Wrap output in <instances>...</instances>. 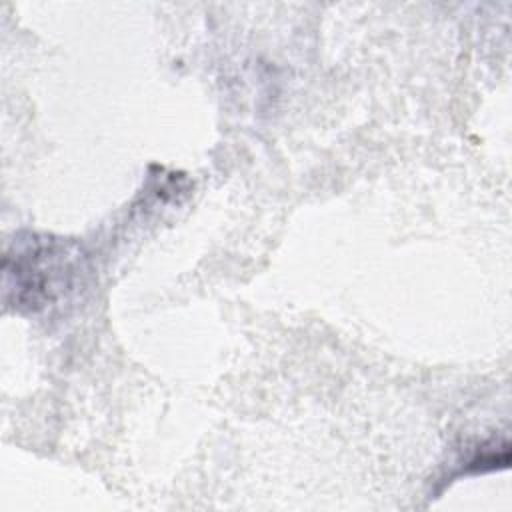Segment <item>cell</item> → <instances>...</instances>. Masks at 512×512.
<instances>
[{
  "label": "cell",
  "mask_w": 512,
  "mask_h": 512,
  "mask_svg": "<svg viewBox=\"0 0 512 512\" xmlns=\"http://www.w3.org/2000/svg\"><path fill=\"white\" fill-rule=\"evenodd\" d=\"M4 300L20 312L56 304L80 274V254L64 240L28 234L4 254Z\"/></svg>",
  "instance_id": "1"
}]
</instances>
